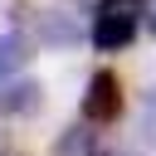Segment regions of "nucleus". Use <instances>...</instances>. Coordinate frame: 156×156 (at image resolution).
Masks as SVG:
<instances>
[{
    "instance_id": "nucleus-8",
    "label": "nucleus",
    "mask_w": 156,
    "mask_h": 156,
    "mask_svg": "<svg viewBox=\"0 0 156 156\" xmlns=\"http://www.w3.org/2000/svg\"><path fill=\"white\" fill-rule=\"evenodd\" d=\"M146 29L156 34V0H146Z\"/></svg>"
},
{
    "instance_id": "nucleus-9",
    "label": "nucleus",
    "mask_w": 156,
    "mask_h": 156,
    "mask_svg": "<svg viewBox=\"0 0 156 156\" xmlns=\"http://www.w3.org/2000/svg\"><path fill=\"white\" fill-rule=\"evenodd\" d=\"M107 156H132V151H107Z\"/></svg>"
},
{
    "instance_id": "nucleus-3",
    "label": "nucleus",
    "mask_w": 156,
    "mask_h": 156,
    "mask_svg": "<svg viewBox=\"0 0 156 156\" xmlns=\"http://www.w3.org/2000/svg\"><path fill=\"white\" fill-rule=\"evenodd\" d=\"M34 34H39V44H49V49H68V44H78V15L34 10Z\"/></svg>"
},
{
    "instance_id": "nucleus-2",
    "label": "nucleus",
    "mask_w": 156,
    "mask_h": 156,
    "mask_svg": "<svg viewBox=\"0 0 156 156\" xmlns=\"http://www.w3.org/2000/svg\"><path fill=\"white\" fill-rule=\"evenodd\" d=\"M83 117H88L93 127H107V122H117V117H122V83H117V73H112V68H98V73L88 78Z\"/></svg>"
},
{
    "instance_id": "nucleus-1",
    "label": "nucleus",
    "mask_w": 156,
    "mask_h": 156,
    "mask_svg": "<svg viewBox=\"0 0 156 156\" xmlns=\"http://www.w3.org/2000/svg\"><path fill=\"white\" fill-rule=\"evenodd\" d=\"M146 20V0H98V15H93V49L102 54H117L136 39V24Z\"/></svg>"
},
{
    "instance_id": "nucleus-4",
    "label": "nucleus",
    "mask_w": 156,
    "mask_h": 156,
    "mask_svg": "<svg viewBox=\"0 0 156 156\" xmlns=\"http://www.w3.org/2000/svg\"><path fill=\"white\" fill-rule=\"evenodd\" d=\"M44 107V88L29 83V78H10L0 83V117H24V112H39Z\"/></svg>"
},
{
    "instance_id": "nucleus-7",
    "label": "nucleus",
    "mask_w": 156,
    "mask_h": 156,
    "mask_svg": "<svg viewBox=\"0 0 156 156\" xmlns=\"http://www.w3.org/2000/svg\"><path fill=\"white\" fill-rule=\"evenodd\" d=\"M141 136H146V141H156V88L141 98Z\"/></svg>"
},
{
    "instance_id": "nucleus-5",
    "label": "nucleus",
    "mask_w": 156,
    "mask_h": 156,
    "mask_svg": "<svg viewBox=\"0 0 156 156\" xmlns=\"http://www.w3.org/2000/svg\"><path fill=\"white\" fill-rule=\"evenodd\" d=\"M29 49H34V39H29L24 29H5V34H0V83H10V78L24 73Z\"/></svg>"
},
{
    "instance_id": "nucleus-10",
    "label": "nucleus",
    "mask_w": 156,
    "mask_h": 156,
    "mask_svg": "<svg viewBox=\"0 0 156 156\" xmlns=\"http://www.w3.org/2000/svg\"><path fill=\"white\" fill-rule=\"evenodd\" d=\"M78 5H93V0H78Z\"/></svg>"
},
{
    "instance_id": "nucleus-6",
    "label": "nucleus",
    "mask_w": 156,
    "mask_h": 156,
    "mask_svg": "<svg viewBox=\"0 0 156 156\" xmlns=\"http://www.w3.org/2000/svg\"><path fill=\"white\" fill-rule=\"evenodd\" d=\"M54 156H98V132H93V122L83 117V127H78V122L63 127V136L54 141Z\"/></svg>"
}]
</instances>
